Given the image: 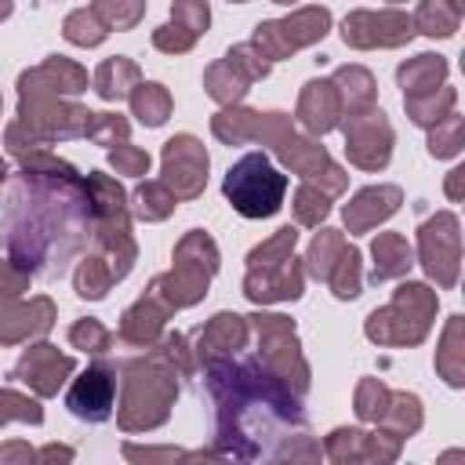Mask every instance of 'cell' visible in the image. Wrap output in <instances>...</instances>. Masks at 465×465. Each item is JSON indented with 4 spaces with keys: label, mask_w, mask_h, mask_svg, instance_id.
I'll use <instances>...</instances> for the list:
<instances>
[{
    "label": "cell",
    "mask_w": 465,
    "mask_h": 465,
    "mask_svg": "<svg viewBox=\"0 0 465 465\" xmlns=\"http://www.w3.org/2000/svg\"><path fill=\"white\" fill-rule=\"evenodd\" d=\"M94 236L91 189L76 171H18L0 218V243L36 280H58Z\"/></svg>",
    "instance_id": "6da1fadb"
},
{
    "label": "cell",
    "mask_w": 465,
    "mask_h": 465,
    "mask_svg": "<svg viewBox=\"0 0 465 465\" xmlns=\"http://www.w3.org/2000/svg\"><path fill=\"white\" fill-rule=\"evenodd\" d=\"M207 389L218 400V454L280 458V443L309 436L298 396H291V385L258 360H211Z\"/></svg>",
    "instance_id": "7a4b0ae2"
},
{
    "label": "cell",
    "mask_w": 465,
    "mask_h": 465,
    "mask_svg": "<svg viewBox=\"0 0 465 465\" xmlns=\"http://www.w3.org/2000/svg\"><path fill=\"white\" fill-rule=\"evenodd\" d=\"M218 272V247L207 232L193 229L178 247H174V269L167 276H156L149 287V298H156L167 312L185 309L207 294L211 276Z\"/></svg>",
    "instance_id": "3957f363"
},
{
    "label": "cell",
    "mask_w": 465,
    "mask_h": 465,
    "mask_svg": "<svg viewBox=\"0 0 465 465\" xmlns=\"http://www.w3.org/2000/svg\"><path fill=\"white\" fill-rule=\"evenodd\" d=\"M222 193H225V200L232 203L236 214H243V218H272L283 207L287 174L276 171L265 153H247L225 171Z\"/></svg>",
    "instance_id": "277c9868"
},
{
    "label": "cell",
    "mask_w": 465,
    "mask_h": 465,
    "mask_svg": "<svg viewBox=\"0 0 465 465\" xmlns=\"http://www.w3.org/2000/svg\"><path fill=\"white\" fill-rule=\"evenodd\" d=\"M87 189H91V203H94V240L102 243V251L109 254V269H113V280H124L134 265V240H131V225H127V196L124 189L94 171L87 174Z\"/></svg>",
    "instance_id": "5b68a950"
},
{
    "label": "cell",
    "mask_w": 465,
    "mask_h": 465,
    "mask_svg": "<svg viewBox=\"0 0 465 465\" xmlns=\"http://www.w3.org/2000/svg\"><path fill=\"white\" fill-rule=\"evenodd\" d=\"M436 316V294L425 283H400L392 305L367 316V338L378 345H418Z\"/></svg>",
    "instance_id": "8992f818"
},
{
    "label": "cell",
    "mask_w": 465,
    "mask_h": 465,
    "mask_svg": "<svg viewBox=\"0 0 465 465\" xmlns=\"http://www.w3.org/2000/svg\"><path fill=\"white\" fill-rule=\"evenodd\" d=\"M331 29V11L327 7H302L280 22H258L254 25V47L272 62V58H287L298 47H309L316 40H323Z\"/></svg>",
    "instance_id": "52a82bcc"
},
{
    "label": "cell",
    "mask_w": 465,
    "mask_h": 465,
    "mask_svg": "<svg viewBox=\"0 0 465 465\" xmlns=\"http://www.w3.org/2000/svg\"><path fill=\"white\" fill-rule=\"evenodd\" d=\"M418 254L425 272L440 287L458 283V262H461V236H458V218L450 211H440L418 229Z\"/></svg>",
    "instance_id": "ba28073f"
},
{
    "label": "cell",
    "mask_w": 465,
    "mask_h": 465,
    "mask_svg": "<svg viewBox=\"0 0 465 465\" xmlns=\"http://www.w3.org/2000/svg\"><path fill=\"white\" fill-rule=\"evenodd\" d=\"M341 131H345V153H349V160L356 167L378 171V167L389 163V156H392V127H389L381 109H363V113L345 116Z\"/></svg>",
    "instance_id": "9c48e42d"
},
{
    "label": "cell",
    "mask_w": 465,
    "mask_h": 465,
    "mask_svg": "<svg viewBox=\"0 0 465 465\" xmlns=\"http://www.w3.org/2000/svg\"><path fill=\"white\" fill-rule=\"evenodd\" d=\"M414 36V22L389 7V11H352L345 22H341V40L356 51H367V47H400Z\"/></svg>",
    "instance_id": "30bf717a"
},
{
    "label": "cell",
    "mask_w": 465,
    "mask_h": 465,
    "mask_svg": "<svg viewBox=\"0 0 465 465\" xmlns=\"http://www.w3.org/2000/svg\"><path fill=\"white\" fill-rule=\"evenodd\" d=\"M163 185L182 200H193V196L203 193V185H207V153L193 134H174L163 145Z\"/></svg>",
    "instance_id": "8fae6325"
},
{
    "label": "cell",
    "mask_w": 465,
    "mask_h": 465,
    "mask_svg": "<svg viewBox=\"0 0 465 465\" xmlns=\"http://www.w3.org/2000/svg\"><path fill=\"white\" fill-rule=\"evenodd\" d=\"M124 389H127V400H124V414H120V425L134 414V411H142V403H149L153 407V414L163 421L167 418V407H171V400L178 396V385L171 381V371L167 367H160V363H145V360H134V363H127V381H124Z\"/></svg>",
    "instance_id": "7c38bea8"
},
{
    "label": "cell",
    "mask_w": 465,
    "mask_h": 465,
    "mask_svg": "<svg viewBox=\"0 0 465 465\" xmlns=\"http://www.w3.org/2000/svg\"><path fill=\"white\" fill-rule=\"evenodd\" d=\"M113 400H116V371H109L105 363H91L65 392V407L80 421H105L113 414Z\"/></svg>",
    "instance_id": "4fadbf2b"
},
{
    "label": "cell",
    "mask_w": 465,
    "mask_h": 465,
    "mask_svg": "<svg viewBox=\"0 0 465 465\" xmlns=\"http://www.w3.org/2000/svg\"><path fill=\"white\" fill-rule=\"evenodd\" d=\"M243 294L251 302H258V305L302 298V265H298V258L287 254V258L269 262V265H247Z\"/></svg>",
    "instance_id": "5bb4252c"
},
{
    "label": "cell",
    "mask_w": 465,
    "mask_h": 465,
    "mask_svg": "<svg viewBox=\"0 0 465 465\" xmlns=\"http://www.w3.org/2000/svg\"><path fill=\"white\" fill-rule=\"evenodd\" d=\"M69 371H73V360L62 356L54 345H44V341L40 345H29L22 352V360L15 363V378L25 381V385H33L40 396L58 392V385L65 381Z\"/></svg>",
    "instance_id": "9a60e30c"
},
{
    "label": "cell",
    "mask_w": 465,
    "mask_h": 465,
    "mask_svg": "<svg viewBox=\"0 0 465 465\" xmlns=\"http://www.w3.org/2000/svg\"><path fill=\"white\" fill-rule=\"evenodd\" d=\"M84 87H87V73L62 54H51L40 69L18 76V94H80Z\"/></svg>",
    "instance_id": "2e32d148"
},
{
    "label": "cell",
    "mask_w": 465,
    "mask_h": 465,
    "mask_svg": "<svg viewBox=\"0 0 465 465\" xmlns=\"http://www.w3.org/2000/svg\"><path fill=\"white\" fill-rule=\"evenodd\" d=\"M54 320V309L47 298H33L29 305H18L15 298L0 294V341H18L33 334H47Z\"/></svg>",
    "instance_id": "e0dca14e"
},
{
    "label": "cell",
    "mask_w": 465,
    "mask_h": 465,
    "mask_svg": "<svg viewBox=\"0 0 465 465\" xmlns=\"http://www.w3.org/2000/svg\"><path fill=\"white\" fill-rule=\"evenodd\" d=\"M403 193L396 185H371V189H360L349 203H345V225L349 232H367L374 229L378 222H385L389 214H396Z\"/></svg>",
    "instance_id": "ac0fdd59"
},
{
    "label": "cell",
    "mask_w": 465,
    "mask_h": 465,
    "mask_svg": "<svg viewBox=\"0 0 465 465\" xmlns=\"http://www.w3.org/2000/svg\"><path fill=\"white\" fill-rule=\"evenodd\" d=\"M341 116V98L334 91L331 80H309L302 98H298V120L309 134H327L331 127H338Z\"/></svg>",
    "instance_id": "d6986e66"
},
{
    "label": "cell",
    "mask_w": 465,
    "mask_h": 465,
    "mask_svg": "<svg viewBox=\"0 0 465 465\" xmlns=\"http://www.w3.org/2000/svg\"><path fill=\"white\" fill-rule=\"evenodd\" d=\"M243 338H247V320L236 316V312H218L203 331H200V341H196V356L203 363L218 360V356H229L236 349H243Z\"/></svg>",
    "instance_id": "ffe728a7"
},
{
    "label": "cell",
    "mask_w": 465,
    "mask_h": 465,
    "mask_svg": "<svg viewBox=\"0 0 465 465\" xmlns=\"http://www.w3.org/2000/svg\"><path fill=\"white\" fill-rule=\"evenodd\" d=\"M374 272H371V283H385V280H396L411 269L414 254H411V243L400 236V232H378L374 236Z\"/></svg>",
    "instance_id": "44dd1931"
},
{
    "label": "cell",
    "mask_w": 465,
    "mask_h": 465,
    "mask_svg": "<svg viewBox=\"0 0 465 465\" xmlns=\"http://www.w3.org/2000/svg\"><path fill=\"white\" fill-rule=\"evenodd\" d=\"M163 320H167V309H163L156 298H149V294H145L142 302H134V305L124 312L120 338H124V341H131V345H153V338L160 334Z\"/></svg>",
    "instance_id": "7402d4cb"
},
{
    "label": "cell",
    "mask_w": 465,
    "mask_h": 465,
    "mask_svg": "<svg viewBox=\"0 0 465 465\" xmlns=\"http://www.w3.org/2000/svg\"><path fill=\"white\" fill-rule=\"evenodd\" d=\"M331 84H334V91L341 98L345 116L363 113V109H374V80H371V73L363 65H341Z\"/></svg>",
    "instance_id": "603a6c76"
},
{
    "label": "cell",
    "mask_w": 465,
    "mask_h": 465,
    "mask_svg": "<svg viewBox=\"0 0 465 465\" xmlns=\"http://www.w3.org/2000/svg\"><path fill=\"white\" fill-rule=\"evenodd\" d=\"M443 76H447V62L440 54H418V58H411V62H403L396 69V80L403 87V98L443 87Z\"/></svg>",
    "instance_id": "cb8c5ba5"
},
{
    "label": "cell",
    "mask_w": 465,
    "mask_h": 465,
    "mask_svg": "<svg viewBox=\"0 0 465 465\" xmlns=\"http://www.w3.org/2000/svg\"><path fill=\"white\" fill-rule=\"evenodd\" d=\"M247 84H251V76L225 54L222 62H214L207 73H203V87H207V94L214 98V102H222V105H232V102H240L243 94H247Z\"/></svg>",
    "instance_id": "d4e9b609"
},
{
    "label": "cell",
    "mask_w": 465,
    "mask_h": 465,
    "mask_svg": "<svg viewBox=\"0 0 465 465\" xmlns=\"http://www.w3.org/2000/svg\"><path fill=\"white\" fill-rule=\"evenodd\" d=\"M138 84V65L124 54L116 58H105L98 69H94V91L105 98V102H120L131 94V87Z\"/></svg>",
    "instance_id": "484cf974"
},
{
    "label": "cell",
    "mask_w": 465,
    "mask_h": 465,
    "mask_svg": "<svg viewBox=\"0 0 465 465\" xmlns=\"http://www.w3.org/2000/svg\"><path fill=\"white\" fill-rule=\"evenodd\" d=\"M411 22L425 36H454V29L461 22V4H454V0H421L418 15Z\"/></svg>",
    "instance_id": "4316f807"
},
{
    "label": "cell",
    "mask_w": 465,
    "mask_h": 465,
    "mask_svg": "<svg viewBox=\"0 0 465 465\" xmlns=\"http://www.w3.org/2000/svg\"><path fill=\"white\" fill-rule=\"evenodd\" d=\"M407 116L418 124V127H432L440 124L447 113H454V87H440V91H425V94H407Z\"/></svg>",
    "instance_id": "83f0119b"
},
{
    "label": "cell",
    "mask_w": 465,
    "mask_h": 465,
    "mask_svg": "<svg viewBox=\"0 0 465 465\" xmlns=\"http://www.w3.org/2000/svg\"><path fill=\"white\" fill-rule=\"evenodd\" d=\"M131 113L145 127H160L171 116V94L163 84H134L131 91Z\"/></svg>",
    "instance_id": "f1b7e54d"
},
{
    "label": "cell",
    "mask_w": 465,
    "mask_h": 465,
    "mask_svg": "<svg viewBox=\"0 0 465 465\" xmlns=\"http://www.w3.org/2000/svg\"><path fill=\"white\" fill-rule=\"evenodd\" d=\"M131 200H134L131 211H134L138 218H145V222H160V218H167V214L174 211V203H178V196H174L163 182H142V185L134 189Z\"/></svg>",
    "instance_id": "f546056e"
},
{
    "label": "cell",
    "mask_w": 465,
    "mask_h": 465,
    "mask_svg": "<svg viewBox=\"0 0 465 465\" xmlns=\"http://www.w3.org/2000/svg\"><path fill=\"white\" fill-rule=\"evenodd\" d=\"M327 283H331L334 298H341V302H352L360 294V251L356 247H349V243L341 247V254L334 258V265L327 272Z\"/></svg>",
    "instance_id": "4dcf8cb0"
},
{
    "label": "cell",
    "mask_w": 465,
    "mask_h": 465,
    "mask_svg": "<svg viewBox=\"0 0 465 465\" xmlns=\"http://www.w3.org/2000/svg\"><path fill=\"white\" fill-rule=\"evenodd\" d=\"M109 287H113V269H109V262L98 258V254H87V258L80 262V269H76V294L87 298V302H98V298L109 294Z\"/></svg>",
    "instance_id": "1f68e13d"
},
{
    "label": "cell",
    "mask_w": 465,
    "mask_h": 465,
    "mask_svg": "<svg viewBox=\"0 0 465 465\" xmlns=\"http://www.w3.org/2000/svg\"><path fill=\"white\" fill-rule=\"evenodd\" d=\"M258 116H262V113H251V109H225V113L214 116L211 127H214V134H218L222 142L240 145V142L254 138V131H258Z\"/></svg>",
    "instance_id": "d6a6232c"
},
{
    "label": "cell",
    "mask_w": 465,
    "mask_h": 465,
    "mask_svg": "<svg viewBox=\"0 0 465 465\" xmlns=\"http://www.w3.org/2000/svg\"><path fill=\"white\" fill-rule=\"evenodd\" d=\"M91 11L105 29H134L145 15V0H94Z\"/></svg>",
    "instance_id": "836d02e7"
},
{
    "label": "cell",
    "mask_w": 465,
    "mask_h": 465,
    "mask_svg": "<svg viewBox=\"0 0 465 465\" xmlns=\"http://www.w3.org/2000/svg\"><path fill=\"white\" fill-rule=\"evenodd\" d=\"M341 247H345V236L338 232V229H323V232H316V240L309 243V272L316 276V280H327V272H331V265H334V258L341 254Z\"/></svg>",
    "instance_id": "e575fe53"
},
{
    "label": "cell",
    "mask_w": 465,
    "mask_h": 465,
    "mask_svg": "<svg viewBox=\"0 0 465 465\" xmlns=\"http://www.w3.org/2000/svg\"><path fill=\"white\" fill-rule=\"evenodd\" d=\"M62 33H65V40H69V44H76V47H98V44L105 40V33H109V29L98 22V15H94V11L80 7V11H73V15L65 18Z\"/></svg>",
    "instance_id": "d590c367"
},
{
    "label": "cell",
    "mask_w": 465,
    "mask_h": 465,
    "mask_svg": "<svg viewBox=\"0 0 465 465\" xmlns=\"http://www.w3.org/2000/svg\"><path fill=\"white\" fill-rule=\"evenodd\" d=\"M389 418H396V425H392L389 436H407V432H414V429L421 425V403H418V396H407V392L389 396V403H385V411H381L378 421H389Z\"/></svg>",
    "instance_id": "8d00e7d4"
},
{
    "label": "cell",
    "mask_w": 465,
    "mask_h": 465,
    "mask_svg": "<svg viewBox=\"0 0 465 465\" xmlns=\"http://www.w3.org/2000/svg\"><path fill=\"white\" fill-rule=\"evenodd\" d=\"M327 211H331V200H327V193L320 185L305 182L294 193V218H298V225H320L327 218Z\"/></svg>",
    "instance_id": "74e56055"
},
{
    "label": "cell",
    "mask_w": 465,
    "mask_h": 465,
    "mask_svg": "<svg viewBox=\"0 0 465 465\" xmlns=\"http://www.w3.org/2000/svg\"><path fill=\"white\" fill-rule=\"evenodd\" d=\"M429 153L432 156H458L461 153V116L458 113H447L440 124H432V134H429Z\"/></svg>",
    "instance_id": "f35d334b"
},
{
    "label": "cell",
    "mask_w": 465,
    "mask_h": 465,
    "mask_svg": "<svg viewBox=\"0 0 465 465\" xmlns=\"http://www.w3.org/2000/svg\"><path fill=\"white\" fill-rule=\"evenodd\" d=\"M458 341H461V316H450L447 331H443V352L436 356V367L443 371V378L450 385H461V363H458Z\"/></svg>",
    "instance_id": "ab89813d"
},
{
    "label": "cell",
    "mask_w": 465,
    "mask_h": 465,
    "mask_svg": "<svg viewBox=\"0 0 465 465\" xmlns=\"http://www.w3.org/2000/svg\"><path fill=\"white\" fill-rule=\"evenodd\" d=\"M294 240H298V229H294V225L276 229V236H272V240H265L262 247H254V251L247 254V265H269V262L287 258V254L294 251Z\"/></svg>",
    "instance_id": "60d3db41"
},
{
    "label": "cell",
    "mask_w": 465,
    "mask_h": 465,
    "mask_svg": "<svg viewBox=\"0 0 465 465\" xmlns=\"http://www.w3.org/2000/svg\"><path fill=\"white\" fill-rule=\"evenodd\" d=\"M127 120L116 116V113H91L87 120V138H94L98 145H116V142H127Z\"/></svg>",
    "instance_id": "b9f144b4"
},
{
    "label": "cell",
    "mask_w": 465,
    "mask_h": 465,
    "mask_svg": "<svg viewBox=\"0 0 465 465\" xmlns=\"http://www.w3.org/2000/svg\"><path fill=\"white\" fill-rule=\"evenodd\" d=\"M69 341L76 349H84V352H105L113 345V334L98 320H80V323L69 327Z\"/></svg>",
    "instance_id": "7bdbcfd3"
},
{
    "label": "cell",
    "mask_w": 465,
    "mask_h": 465,
    "mask_svg": "<svg viewBox=\"0 0 465 465\" xmlns=\"http://www.w3.org/2000/svg\"><path fill=\"white\" fill-rule=\"evenodd\" d=\"M385 403H389V392H385L381 381H374V378L360 381V389H356V414L363 421H378L381 411H385Z\"/></svg>",
    "instance_id": "ee69618b"
},
{
    "label": "cell",
    "mask_w": 465,
    "mask_h": 465,
    "mask_svg": "<svg viewBox=\"0 0 465 465\" xmlns=\"http://www.w3.org/2000/svg\"><path fill=\"white\" fill-rule=\"evenodd\" d=\"M171 15H174V22L182 25V29H189V33H207V25H211V7H207V0H174V7H171Z\"/></svg>",
    "instance_id": "f6af8a7d"
},
{
    "label": "cell",
    "mask_w": 465,
    "mask_h": 465,
    "mask_svg": "<svg viewBox=\"0 0 465 465\" xmlns=\"http://www.w3.org/2000/svg\"><path fill=\"white\" fill-rule=\"evenodd\" d=\"M193 44H196V33L182 29L178 22L160 25V29L153 33V47H156V51H167V54H185V51H193Z\"/></svg>",
    "instance_id": "bcb514c9"
},
{
    "label": "cell",
    "mask_w": 465,
    "mask_h": 465,
    "mask_svg": "<svg viewBox=\"0 0 465 465\" xmlns=\"http://www.w3.org/2000/svg\"><path fill=\"white\" fill-rule=\"evenodd\" d=\"M109 163L116 174H149V153L134 145H116L109 153Z\"/></svg>",
    "instance_id": "7dc6e473"
},
{
    "label": "cell",
    "mask_w": 465,
    "mask_h": 465,
    "mask_svg": "<svg viewBox=\"0 0 465 465\" xmlns=\"http://www.w3.org/2000/svg\"><path fill=\"white\" fill-rule=\"evenodd\" d=\"M7 418H25V421H44V411H40V403L36 400H25V396H15V392H0V421H7Z\"/></svg>",
    "instance_id": "c3c4849f"
},
{
    "label": "cell",
    "mask_w": 465,
    "mask_h": 465,
    "mask_svg": "<svg viewBox=\"0 0 465 465\" xmlns=\"http://www.w3.org/2000/svg\"><path fill=\"white\" fill-rule=\"evenodd\" d=\"M25 283H29V272H25V269H18L11 258H0V294L15 298V294H22V291H25Z\"/></svg>",
    "instance_id": "681fc988"
},
{
    "label": "cell",
    "mask_w": 465,
    "mask_h": 465,
    "mask_svg": "<svg viewBox=\"0 0 465 465\" xmlns=\"http://www.w3.org/2000/svg\"><path fill=\"white\" fill-rule=\"evenodd\" d=\"M461 174H465L461 167H458V171H450V182H447V196H450V200H458V182H461Z\"/></svg>",
    "instance_id": "f907efd6"
},
{
    "label": "cell",
    "mask_w": 465,
    "mask_h": 465,
    "mask_svg": "<svg viewBox=\"0 0 465 465\" xmlns=\"http://www.w3.org/2000/svg\"><path fill=\"white\" fill-rule=\"evenodd\" d=\"M11 11H15V4H11V0H0V22H4Z\"/></svg>",
    "instance_id": "816d5d0a"
},
{
    "label": "cell",
    "mask_w": 465,
    "mask_h": 465,
    "mask_svg": "<svg viewBox=\"0 0 465 465\" xmlns=\"http://www.w3.org/2000/svg\"><path fill=\"white\" fill-rule=\"evenodd\" d=\"M7 178V163H4V156H0V182Z\"/></svg>",
    "instance_id": "f5cc1de1"
},
{
    "label": "cell",
    "mask_w": 465,
    "mask_h": 465,
    "mask_svg": "<svg viewBox=\"0 0 465 465\" xmlns=\"http://www.w3.org/2000/svg\"><path fill=\"white\" fill-rule=\"evenodd\" d=\"M272 4H291V0H272Z\"/></svg>",
    "instance_id": "db71d44e"
},
{
    "label": "cell",
    "mask_w": 465,
    "mask_h": 465,
    "mask_svg": "<svg viewBox=\"0 0 465 465\" xmlns=\"http://www.w3.org/2000/svg\"><path fill=\"white\" fill-rule=\"evenodd\" d=\"M232 4H247V0H232Z\"/></svg>",
    "instance_id": "11a10c76"
},
{
    "label": "cell",
    "mask_w": 465,
    "mask_h": 465,
    "mask_svg": "<svg viewBox=\"0 0 465 465\" xmlns=\"http://www.w3.org/2000/svg\"><path fill=\"white\" fill-rule=\"evenodd\" d=\"M389 4H403V0H389Z\"/></svg>",
    "instance_id": "9f6ffc18"
},
{
    "label": "cell",
    "mask_w": 465,
    "mask_h": 465,
    "mask_svg": "<svg viewBox=\"0 0 465 465\" xmlns=\"http://www.w3.org/2000/svg\"><path fill=\"white\" fill-rule=\"evenodd\" d=\"M454 4H461V0H454Z\"/></svg>",
    "instance_id": "6f0895ef"
}]
</instances>
